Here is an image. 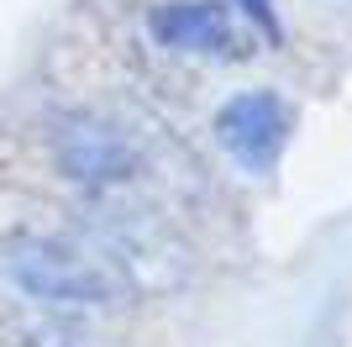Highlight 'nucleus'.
Returning <instances> with one entry per match:
<instances>
[{
	"label": "nucleus",
	"instance_id": "f257e3e1",
	"mask_svg": "<svg viewBox=\"0 0 352 347\" xmlns=\"http://www.w3.org/2000/svg\"><path fill=\"white\" fill-rule=\"evenodd\" d=\"M216 143L232 153V163L242 174H274L284 143H289V111L274 90L236 95L216 116Z\"/></svg>",
	"mask_w": 352,
	"mask_h": 347
},
{
	"label": "nucleus",
	"instance_id": "f03ea898",
	"mask_svg": "<svg viewBox=\"0 0 352 347\" xmlns=\"http://www.w3.org/2000/svg\"><path fill=\"white\" fill-rule=\"evenodd\" d=\"M153 43L184 58H236L248 48L242 27L232 21V11L221 0H168L147 16Z\"/></svg>",
	"mask_w": 352,
	"mask_h": 347
},
{
	"label": "nucleus",
	"instance_id": "7ed1b4c3",
	"mask_svg": "<svg viewBox=\"0 0 352 347\" xmlns=\"http://www.w3.org/2000/svg\"><path fill=\"white\" fill-rule=\"evenodd\" d=\"M16 274H21V284H27L37 300H47V305L95 311V305L116 300V284H111L95 263L74 258V253H63V247H53V242L27 247V253L16 258Z\"/></svg>",
	"mask_w": 352,
	"mask_h": 347
}]
</instances>
